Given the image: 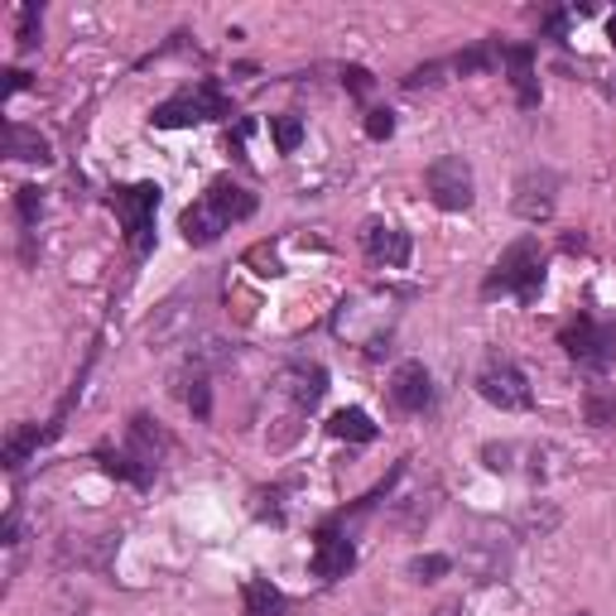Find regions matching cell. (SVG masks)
<instances>
[{
    "instance_id": "cell-1",
    "label": "cell",
    "mask_w": 616,
    "mask_h": 616,
    "mask_svg": "<svg viewBox=\"0 0 616 616\" xmlns=\"http://www.w3.org/2000/svg\"><path fill=\"white\" fill-rule=\"evenodd\" d=\"M540 284H544V251L534 236H520V241H510L501 260L491 266L482 294H516L520 304H534V299H540Z\"/></svg>"
},
{
    "instance_id": "cell-2",
    "label": "cell",
    "mask_w": 616,
    "mask_h": 616,
    "mask_svg": "<svg viewBox=\"0 0 616 616\" xmlns=\"http://www.w3.org/2000/svg\"><path fill=\"white\" fill-rule=\"evenodd\" d=\"M227 111H231L227 91L217 83H198V87L179 91V97H169L164 107H154L150 121L160 130H183V126H198V121H221Z\"/></svg>"
},
{
    "instance_id": "cell-3",
    "label": "cell",
    "mask_w": 616,
    "mask_h": 616,
    "mask_svg": "<svg viewBox=\"0 0 616 616\" xmlns=\"http://www.w3.org/2000/svg\"><path fill=\"white\" fill-rule=\"evenodd\" d=\"M111 207L126 227V246L136 256H150L154 246V207H160V183H130L111 193Z\"/></svg>"
},
{
    "instance_id": "cell-4",
    "label": "cell",
    "mask_w": 616,
    "mask_h": 616,
    "mask_svg": "<svg viewBox=\"0 0 616 616\" xmlns=\"http://www.w3.org/2000/svg\"><path fill=\"white\" fill-rule=\"evenodd\" d=\"M559 347L579 366H587V371H607L616 357V327L597 323V318H579L559 333Z\"/></svg>"
},
{
    "instance_id": "cell-5",
    "label": "cell",
    "mask_w": 616,
    "mask_h": 616,
    "mask_svg": "<svg viewBox=\"0 0 616 616\" xmlns=\"http://www.w3.org/2000/svg\"><path fill=\"white\" fill-rule=\"evenodd\" d=\"M424 188L443 213H467L472 207V164L463 154H443V160L424 169Z\"/></svg>"
},
{
    "instance_id": "cell-6",
    "label": "cell",
    "mask_w": 616,
    "mask_h": 616,
    "mask_svg": "<svg viewBox=\"0 0 616 616\" xmlns=\"http://www.w3.org/2000/svg\"><path fill=\"white\" fill-rule=\"evenodd\" d=\"M477 390H482V400L496 404V410H506V414H520V410H530V404H534L530 381L520 376V366H510L501 357H491L487 366H482Z\"/></svg>"
},
{
    "instance_id": "cell-7",
    "label": "cell",
    "mask_w": 616,
    "mask_h": 616,
    "mask_svg": "<svg viewBox=\"0 0 616 616\" xmlns=\"http://www.w3.org/2000/svg\"><path fill=\"white\" fill-rule=\"evenodd\" d=\"M554 193H559V179L549 174V169H540V174H530L516 183V217H526V221H534V227H540V221H549L554 217Z\"/></svg>"
},
{
    "instance_id": "cell-8",
    "label": "cell",
    "mask_w": 616,
    "mask_h": 616,
    "mask_svg": "<svg viewBox=\"0 0 616 616\" xmlns=\"http://www.w3.org/2000/svg\"><path fill=\"white\" fill-rule=\"evenodd\" d=\"M390 404L404 414H419L434 404V381H429L424 361H404L396 376H390Z\"/></svg>"
},
{
    "instance_id": "cell-9",
    "label": "cell",
    "mask_w": 616,
    "mask_h": 616,
    "mask_svg": "<svg viewBox=\"0 0 616 616\" xmlns=\"http://www.w3.org/2000/svg\"><path fill=\"white\" fill-rule=\"evenodd\" d=\"M361 241H366V256H371L376 266H386V270H404V266H410V236H404L400 227L371 221V227L361 231Z\"/></svg>"
},
{
    "instance_id": "cell-10",
    "label": "cell",
    "mask_w": 616,
    "mask_h": 616,
    "mask_svg": "<svg viewBox=\"0 0 616 616\" xmlns=\"http://www.w3.org/2000/svg\"><path fill=\"white\" fill-rule=\"evenodd\" d=\"M352 563H357V549H352V540H343L337 530H323L318 544H313V573H318L323 583H333V579H347Z\"/></svg>"
},
{
    "instance_id": "cell-11",
    "label": "cell",
    "mask_w": 616,
    "mask_h": 616,
    "mask_svg": "<svg viewBox=\"0 0 616 616\" xmlns=\"http://www.w3.org/2000/svg\"><path fill=\"white\" fill-rule=\"evenodd\" d=\"M227 227H231V221L221 217L207 198H198L193 207H183V217H179V231H183V241H188V246H213Z\"/></svg>"
},
{
    "instance_id": "cell-12",
    "label": "cell",
    "mask_w": 616,
    "mask_h": 616,
    "mask_svg": "<svg viewBox=\"0 0 616 616\" xmlns=\"http://www.w3.org/2000/svg\"><path fill=\"white\" fill-rule=\"evenodd\" d=\"M280 386H284V396H290L299 410H313V404L327 396V371L323 366H290V371L280 376Z\"/></svg>"
},
{
    "instance_id": "cell-13",
    "label": "cell",
    "mask_w": 616,
    "mask_h": 616,
    "mask_svg": "<svg viewBox=\"0 0 616 616\" xmlns=\"http://www.w3.org/2000/svg\"><path fill=\"white\" fill-rule=\"evenodd\" d=\"M203 198L213 203L227 221H246V217L256 213V193H251V188H241V183H231V179H217L213 188L203 193Z\"/></svg>"
},
{
    "instance_id": "cell-14",
    "label": "cell",
    "mask_w": 616,
    "mask_h": 616,
    "mask_svg": "<svg viewBox=\"0 0 616 616\" xmlns=\"http://www.w3.org/2000/svg\"><path fill=\"white\" fill-rule=\"evenodd\" d=\"M164 449H169V439H164L160 429L150 424L145 414H136V419H130V449H126L130 457H140V463H145V467H160Z\"/></svg>"
},
{
    "instance_id": "cell-15",
    "label": "cell",
    "mask_w": 616,
    "mask_h": 616,
    "mask_svg": "<svg viewBox=\"0 0 616 616\" xmlns=\"http://www.w3.org/2000/svg\"><path fill=\"white\" fill-rule=\"evenodd\" d=\"M506 63H510V83H516V97H520V107H540V83H534V54L526 44H516V48H506Z\"/></svg>"
},
{
    "instance_id": "cell-16",
    "label": "cell",
    "mask_w": 616,
    "mask_h": 616,
    "mask_svg": "<svg viewBox=\"0 0 616 616\" xmlns=\"http://www.w3.org/2000/svg\"><path fill=\"white\" fill-rule=\"evenodd\" d=\"M6 154L10 160H20V164H44L48 160V140L39 136V130H30V126L10 121L6 126Z\"/></svg>"
},
{
    "instance_id": "cell-17",
    "label": "cell",
    "mask_w": 616,
    "mask_h": 616,
    "mask_svg": "<svg viewBox=\"0 0 616 616\" xmlns=\"http://www.w3.org/2000/svg\"><path fill=\"white\" fill-rule=\"evenodd\" d=\"M241 602H246V616H284V607H290L284 593L270 579H251V583H246Z\"/></svg>"
},
{
    "instance_id": "cell-18",
    "label": "cell",
    "mask_w": 616,
    "mask_h": 616,
    "mask_svg": "<svg viewBox=\"0 0 616 616\" xmlns=\"http://www.w3.org/2000/svg\"><path fill=\"white\" fill-rule=\"evenodd\" d=\"M327 434L347 439V443H371L376 424H371V414H366V410H337L333 419H327Z\"/></svg>"
},
{
    "instance_id": "cell-19",
    "label": "cell",
    "mask_w": 616,
    "mask_h": 616,
    "mask_svg": "<svg viewBox=\"0 0 616 616\" xmlns=\"http://www.w3.org/2000/svg\"><path fill=\"white\" fill-rule=\"evenodd\" d=\"M97 463L107 467L111 477L130 482V487H150V482H154V467H145L140 457H130V453H97Z\"/></svg>"
},
{
    "instance_id": "cell-20",
    "label": "cell",
    "mask_w": 616,
    "mask_h": 616,
    "mask_svg": "<svg viewBox=\"0 0 616 616\" xmlns=\"http://www.w3.org/2000/svg\"><path fill=\"white\" fill-rule=\"evenodd\" d=\"M39 443H48V434H39V429H15V434L6 439V467L15 472V467L24 463V457H30V453L39 449Z\"/></svg>"
},
{
    "instance_id": "cell-21",
    "label": "cell",
    "mask_w": 616,
    "mask_h": 616,
    "mask_svg": "<svg viewBox=\"0 0 616 616\" xmlns=\"http://www.w3.org/2000/svg\"><path fill=\"white\" fill-rule=\"evenodd\" d=\"M270 136H274V145H280V154H294L299 140H304V121H299V116H274Z\"/></svg>"
},
{
    "instance_id": "cell-22",
    "label": "cell",
    "mask_w": 616,
    "mask_h": 616,
    "mask_svg": "<svg viewBox=\"0 0 616 616\" xmlns=\"http://www.w3.org/2000/svg\"><path fill=\"white\" fill-rule=\"evenodd\" d=\"M39 30H44V15H39V6H20V24H15L20 54H30V48L39 44Z\"/></svg>"
},
{
    "instance_id": "cell-23",
    "label": "cell",
    "mask_w": 616,
    "mask_h": 616,
    "mask_svg": "<svg viewBox=\"0 0 616 616\" xmlns=\"http://www.w3.org/2000/svg\"><path fill=\"white\" fill-rule=\"evenodd\" d=\"M449 569H453V563L443 559V554H424V559H414V563H410V573H414L419 583H439Z\"/></svg>"
},
{
    "instance_id": "cell-24",
    "label": "cell",
    "mask_w": 616,
    "mask_h": 616,
    "mask_svg": "<svg viewBox=\"0 0 616 616\" xmlns=\"http://www.w3.org/2000/svg\"><path fill=\"white\" fill-rule=\"evenodd\" d=\"M366 136H371V140H390V136H396V111H366Z\"/></svg>"
},
{
    "instance_id": "cell-25",
    "label": "cell",
    "mask_w": 616,
    "mask_h": 616,
    "mask_svg": "<svg viewBox=\"0 0 616 616\" xmlns=\"http://www.w3.org/2000/svg\"><path fill=\"white\" fill-rule=\"evenodd\" d=\"M15 203H20V217H24V227H34L39 213H44V198H39V188H20L15 193Z\"/></svg>"
},
{
    "instance_id": "cell-26",
    "label": "cell",
    "mask_w": 616,
    "mask_h": 616,
    "mask_svg": "<svg viewBox=\"0 0 616 616\" xmlns=\"http://www.w3.org/2000/svg\"><path fill=\"white\" fill-rule=\"evenodd\" d=\"M343 87L352 91V97H366V91H371V73L352 63V68H343Z\"/></svg>"
},
{
    "instance_id": "cell-27",
    "label": "cell",
    "mask_w": 616,
    "mask_h": 616,
    "mask_svg": "<svg viewBox=\"0 0 616 616\" xmlns=\"http://www.w3.org/2000/svg\"><path fill=\"white\" fill-rule=\"evenodd\" d=\"M491 58H496L491 48H472V54H463V58L453 63V68H457V73H477V68H491Z\"/></svg>"
},
{
    "instance_id": "cell-28",
    "label": "cell",
    "mask_w": 616,
    "mask_h": 616,
    "mask_svg": "<svg viewBox=\"0 0 616 616\" xmlns=\"http://www.w3.org/2000/svg\"><path fill=\"white\" fill-rule=\"evenodd\" d=\"M188 404H193V414H203L207 419V410H213V400H207V381H203V371L193 376V390H188Z\"/></svg>"
},
{
    "instance_id": "cell-29",
    "label": "cell",
    "mask_w": 616,
    "mask_h": 616,
    "mask_svg": "<svg viewBox=\"0 0 616 616\" xmlns=\"http://www.w3.org/2000/svg\"><path fill=\"white\" fill-rule=\"evenodd\" d=\"M246 260H251V266H266V274H270V280H274V274H284V266H280V256H274L270 246H256V251L246 256Z\"/></svg>"
},
{
    "instance_id": "cell-30",
    "label": "cell",
    "mask_w": 616,
    "mask_h": 616,
    "mask_svg": "<svg viewBox=\"0 0 616 616\" xmlns=\"http://www.w3.org/2000/svg\"><path fill=\"white\" fill-rule=\"evenodd\" d=\"M506 457H510V449H487V467H496V472H506V467H510Z\"/></svg>"
},
{
    "instance_id": "cell-31",
    "label": "cell",
    "mask_w": 616,
    "mask_h": 616,
    "mask_svg": "<svg viewBox=\"0 0 616 616\" xmlns=\"http://www.w3.org/2000/svg\"><path fill=\"white\" fill-rule=\"evenodd\" d=\"M6 77H10V83H6V91H20V87H24V83H30V77H24V73H20V68H10V73H6Z\"/></svg>"
},
{
    "instance_id": "cell-32",
    "label": "cell",
    "mask_w": 616,
    "mask_h": 616,
    "mask_svg": "<svg viewBox=\"0 0 616 616\" xmlns=\"http://www.w3.org/2000/svg\"><path fill=\"white\" fill-rule=\"evenodd\" d=\"M15 534H20V520H15V510L6 516V544H15Z\"/></svg>"
},
{
    "instance_id": "cell-33",
    "label": "cell",
    "mask_w": 616,
    "mask_h": 616,
    "mask_svg": "<svg viewBox=\"0 0 616 616\" xmlns=\"http://www.w3.org/2000/svg\"><path fill=\"white\" fill-rule=\"evenodd\" d=\"M612 39H616V20H612Z\"/></svg>"
}]
</instances>
